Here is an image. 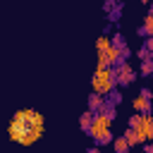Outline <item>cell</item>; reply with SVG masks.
I'll use <instances>...</instances> for the list:
<instances>
[{"instance_id": "cell-1", "label": "cell", "mask_w": 153, "mask_h": 153, "mask_svg": "<svg viewBox=\"0 0 153 153\" xmlns=\"http://www.w3.org/2000/svg\"><path fill=\"white\" fill-rule=\"evenodd\" d=\"M45 131V122H43V115L33 108H24V110H17L14 117L10 120L7 124V134L14 143L19 146H31L36 143Z\"/></svg>"}, {"instance_id": "cell-2", "label": "cell", "mask_w": 153, "mask_h": 153, "mask_svg": "<svg viewBox=\"0 0 153 153\" xmlns=\"http://www.w3.org/2000/svg\"><path fill=\"white\" fill-rule=\"evenodd\" d=\"M93 91L96 93H103V96H110L115 91V84H117V74H115V67H96V74H93Z\"/></svg>"}, {"instance_id": "cell-3", "label": "cell", "mask_w": 153, "mask_h": 153, "mask_svg": "<svg viewBox=\"0 0 153 153\" xmlns=\"http://www.w3.org/2000/svg\"><path fill=\"white\" fill-rule=\"evenodd\" d=\"M110 122H112V117H110L108 112H96L88 134H91L98 143H108V141H110Z\"/></svg>"}, {"instance_id": "cell-4", "label": "cell", "mask_w": 153, "mask_h": 153, "mask_svg": "<svg viewBox=\"0 0 153 153\" xmlns=\"http://www.w3.org/2000/svg\"><path fill=\"white\" fill-rule=\"evenodd\" d=\"M115 74H117V84H129L131 79H134V69H131V65L129 62H120V65H115Z\"/></svg>"}, {"instance_id": "cell-5", "label": "cell", "mask_w": 153, "mask_h": 153, "mask_svg": "<svg viewBox=\"0 0 153 153\" xmlns=\"http://www.w3.org/2000/svg\"><path fill=\"white\" fill-rule=\"evenodd\" d=\"M105 108V100H103V93H93L91 98H88V110H93V112H100Z\"/></svg>"}, {"instance_id": "cell-6", "label": "cell", "mask_w": 153, "mask_h": 153, "mask_svg": "<svg viewBox=\"0 0 153 153\" xmlns=\"http://www.w3.org/2000/svg\"><path fill=\"white\" fill-rule=\"evenodd\" d=\"M134 110H139V112H151V98H146L143 93L136 96V98H134Z\"/></svg>"}, {"instance_id": "cell-7", "label": "cell", "mask_w": 153, "mask_h": 153, "mask_svg": "<svg viewBox=\"0 0 153 153\" xmlns=\"http://www.w3.org/2000/svg\"><path fill=\"white\" fill-rule=\"evenodd\" d=\"M139 33H141V36H153V12H148V14H146L143 26L139 29Z\"/></svg>"}, {"instance_id": "cell-8", "label": "cell", "mask_w": 153, "mask_h": 153, "mask_svg": "<svg viewBox=\"0 0 153 153\" xmlns=\"http://www.w3.org/2000/svg\"><path fill=\"white\" fill-rule=\"evenodd\" d=\"M93 117H96V112H93V110H86V112L81 115L79 124H81V129H84V131H88V129H91V124H93Z\"/></svg>"}, {"instance_id": "cell-9", "label": "cell", "mask_w": 153, "mask_h": 153, "mask_svg": "<svg viewBox=\"0 0 153 153\" xmlns=\"http://www.w3.org/2000/svg\"><path fill=\"white\" fill-rule=\"evenodd\" d=\"M124 139L129 141V146H136V143H141V141H143V136H141V134H139L136 129H131V127H129V129L124 131Z\"/></svg>"}, {"instance_id": "cell-10", "label": "cell", "mask_w": 153, "mask_h": 153, "mask_svg": "<svg viewBox=\"0 0 153 153\" xmlns=\"http://www.w3.org/2000/svg\"><path fill=\"white\" fill-rule=\"evenodd\" d=\"M143 65H141V74L143 76H148V74H153V55L151 57H146V60H141Z\"/></svg>"}, {"instance_id": "cell-11", "label": "cell", "mask_w": 153, "mask_h": 153, "mask_svg": "<svg viewBox=\"0 0 153 153\" xmlns=\"http://www.w3.org/2000/svg\"><path fill=\"white\" fill-rule=\"evenodd\" d=\"M110 45H112L110 36H100V38H98V53H105V50H108Z\"/></svg>"}, {"instance_id": "cell-12", "label": "cell", "mask_w": 153, "mask_h": 153, "mask_svg": "<svg viewBox=\"0 0 153 153\" xmlns=\"http://www.w3.org/2000/svg\"><path fill=\"white\" fill-rule=\"evenodd\" d=\"M115 148H117L120 153H124V151H127V148H131V146H129V141H127L124 136H120V139H115Z\"/></svg>"}, {"instance_id": "cell-13", "label": "cell", "mask_w": 153, "mask_h": 153, "mask_svg": "<svg viewBox=\"0 0 153 153\" xmlns=\"http://www.w3.org/2000/svg\"><path fill=\"white\" fill-rule=\"evenodd\" d=\"M146 48L153 53V36H148V38H146Z\"/></svg>"}, {"instance_id": "cell-14", "label": "cell", "mask_w": 153, "mask_h": 153, "mask_svg": "<svg viewBox=\"0 0 153 153\" xmlns=\"http://www.w3.org/2000/svg\"><path fill=\"white\" fill-rule=\"evenodd\" d=\"M141 2H151V0H141Z\"/></svg>"}]
</instances>
